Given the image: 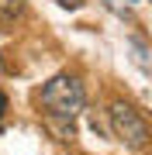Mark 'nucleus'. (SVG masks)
<instances>
[{
    "mask_svg": "<svg viewBox=\"0 0 152 155\" xmlns=\"http://www.w3.org/2000/svg\"><path fill=\"white\" fill-rule=\"evenodd\" d=\"M59 7H66V11H79L83 0H59Z\"/></svg>",
    "mask_w": 152,
    "mask_h": 155,
    "instance_id": "obj_6",
    "label": "nucleus"
},
{
    "mask_svg": "<svg viewBox=\"0 0 152 155\" xmlns=\"http://www.w3.org/2000/svg\"><path fill=\"white\" fill-rule=\"evenodd\" d=\"M38 104L45 107V114L52 121H62V124H73V117L83 114L86 107V93H83V83L69 72H59L52 76L38 93Z\"/></svg>",
    "mask_w": 152,
    "mask_h": 155,
    "instance_id": "obj_1",
    "label": "nucleus"
},
{
    "mask_svg": "<svg viewBox=\"0 0 152 155\" xmlns=\"http://www.w3.org/2000/svg\"><path fill=\"white\" fill-rule=\"evenodd\" d=\"M21 7H24V0H0V11H4L7 17H14V14H21Z\"/></svg>",
    "mask_w": 152,
    "mask_h": 155,
    "instance_id": "obj_5",
    "label": "nucleus"
},
{
    "mask_svg": "<svg viewBox=\"0 0 152 155\" xmlns=\"http://www.w3.org/2000/svg\"><path fill=\"white\" fill-rule=\"evenodd\" d=\"M107 121H111V134L128 148H145L149 145V124L142 121V114L124 100H114L107 107Z\"/></svg>",
    "mask_w": 152,
    "mask_h": 155,
    "instance_id": "obj_2",
    "label": "nucleus"
},
{
    "mask_svg": "<svg viewBox=\"0 0 152 155\" xmlns=\"http://www.w3.org/2000/svg\"><path fill=\"white\" fill-rule=\"evenodd\" d=\"M128 45L135 48V62H138V69H142V72H149V45H145V38H138V35H135Z\"/></svg>",
    "mask_w": 152,
    "mask_h": 155,
    "instance_id": "obj_4",
    "label": "nucleus"
},
{
    "mask_svg": "<svg viewBox=\"0 0 152 155\" xmlns=\"http://www.w3.org/2000/svg\"><path fill=\"white\" fill-rule=\"evenodd\" d=\"M4 114H7V93L0 90V117H4Z\"/></svg>",
    "mask_w": 152,
    "mask_h": 155,
    "instance_id": "obj_7",
    "label": "nucleus"
},
{
    "mask_svg": "<svg viewBox=\"0 0 152 155\" xmlns=\"http://www.w3.org/2000/svg\"><path fill=\"white\" fill-rule=\"evenodd\" d=\"M100 4L107 7L111 14H118V17H135V7H138V0H100Z\"/></svg>",
    "mask_w": 152,
    "mask_h": 155,
    "instance_id": "obj_3",
    "label": "nucleus"
}]
</instances>
